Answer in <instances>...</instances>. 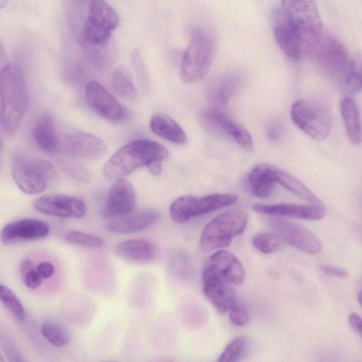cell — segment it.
<instances>
[{"mask_svg":"<svg viewBox=\"0 0 362 362\" xmlns=\"http://www.w3.org/2000/svg\"><path fill=\"white\" fill-rule=\"evenodd\" d=\"M1 129L7 135L19 127L29 105V90L21 70L5 64L1 69Z\"/></svg>","mask_w":362,"mask_h":362,"instance_id":"obj_1","label":"cell"},{"mask_svg":"<svg viewBox=\"0 0 362 362\" xmlns=\"http://www.w3.org/2000/svg\"><path fill=\"white\" fill-rule=\"evenodd\" d=\"M169 155L160 144L149 139H135L119 148L105 163L104 176L109 180L124 178L141 167L162 162Z\"/></svg>","mask_w":362,"mask_h":362,"instance_id":"obj_2","label":"cell"},{"mask_svg":"<svg viewBox=\"0 0 362 362\" xmlns=\"http://www.w3.org/2000/svg\"><path fill=\"white\" fill-rule=\"evenodd\" d=\"M216 53L213 34L202 27H194L180 64V76L184 83H193L207 75Z\"/></svg>","mask_w":362,"mask_h":362,"instance_id":"obj_3","label":"cell"},{"mask_svg":"<svg viewBox=\"0 0 362 362\" xmlns=\"http://www.w3.org/2000/svg\"><path fill=\"white\" fill-rule=\"evenodd\" d=\"M11 175L18 189L27 194L42 193L56 178L52 163L23 153L13 156Z\"/></svg>","mask_w":362,"mask_h":362,"instance_id":"obj_4","label":"cell"},{"mask_svg":"<svg viewBox=\"0 0 362 362\" xmlns=\"http://www.w3.org/2000/svg\"><path fill=\"white\" fill-rule=\"evenodd\" d=\"M247 221V214L243 209H230L220 214L204 226L200 237L201 248L209 252L228 246L233 238L245 230Z\"/></svg>","mask_w":362,"mask_h":362,"instance_id":"obj_5","label":"cell"},{"mask_svg":"<svg viewBox=\"0 0 362 362\" xmlns=\"http://www.w3.org/2000/svg\"><path fill=\"white\" fill-rule=\"evenodd\" d=\"M279 6L294 25L301 39L303 55L317 42L322 25L315 0H281Z\"/></svg>","mask_w":362,"mask_h":362,"instance_id":"obj_6","label":"cell"},{"mask_svg":"<svg viewBox=\"0 0 362 362\" xmlns=\"http://www.w3.org/2000/svg\"><path fill=\"white\" fill-rule=\"evenodd\" d=\"M119 21L116 11L104 0H90L80 38L83 48L110 42Z\"/></svg>","mask_w":362,"mask_h":362,"instance_id":"obj_7","label":"cell"},{"mask_svg":"<svg viewBox=\"0 0 362 362\" xmlns=\"http://www.w3.org/2000/svg\"><path fill=\"white\" fill-rule=\"evenodd\" d=\"M293 122L302 132L317 141H323L332 129V117L322 103L311 100H300L291 108Z\"/></svg>","mask_w":362,"mask_h":362,"instance_id":"obj_8","label":"cell"},{"mask_svg":"<svg viewBox=\"0 0 362 362\" xmlns=\"http://www.w3.org/2000/svg\"><path fill=\"white\" fill-rule=\"evenodd\" d=\"M306 54L323 72L342 80L351 59L339 41L323 33Z\"/></svg>","mask_w":362,"mask_h":362,"instance_id":"obj_9","label":"cell"},{"mask_svg":"<svg viewBox=\"0 0 362 362\" xmlns=\"http://www.w3.org/2000/svg\"><path fill=\"white\" fill-rule=\"evenodd\" d=\"M238 197L231 193L213 194L202 197L182 196L170 205V215L175 223H182L199 216L236 202Z\"/></svg>","mask_w":362,"mask_h":362,"instance_id":"obj_10","label":"cell"},{"mask_svg":"<svg viewBox=\"0 0 362 362\" xmlns=\"http://www.w3.org/2000/svg\"><path fill=\"white\" fill-rule=\"evenodd\" d=\"M57 151L71 157L98 160L105 154L107 146L100 137L76 130L58 136Z\"/></svg>","mask_w":362,"mask_h":362,"instance_id":"obj_11","label":"cell"},{"mask_svg":"<svg viewBox=\"0 0 362 362\" xmlns=\"http://www.w3.org/2000/svg\"><path fill=\"white\" fill-rule=\"evenodd\" d=\"M85 98L90 109L106 121L119 124L129 118L126 107L98 81L86 85Z\"/></svg>","mask_w":362,"mask_h":362,"instance_id":"obj_12","label":"cell"},{"mask_svg":"<svg viewBox=\"0 0 362 362\" xmlns=\"http://www.w3.org/2000/svg\"><path fill=\"white\" fill-rule=\"evenodd\" d=\"M202 277L203 291L210 303L219 313L230 310L237 302L234 285L206 263Z\"/></svg>","mask_w":362,"mask_h":362,"instance_id":"obj_13","label":"cell"},{"mask_svg":"<svg viewBox=\"0 0 362 362\" xmlns=\"http://www.w3.org/2000/svg\"><path fill=\"white\" fill-rule=\"evenodd\" d=\"M269 225L281 240L296 249L310 255L321 252L320 240L305 226L281 218L270 220Z\"/></svg>","mask_w":362,"mask_h":362,"instance_id":"obj_14","label":"cell"},{"mask_svg":"<svg viewBox=\"0 0 362 362\" xmlns=\"http://www.w3.org/2000/svg\"><path fill=\"white\" fill-rule=\"evenodd\" d=\"M34 209L42 214L61 218H81L87 211L81 199L65 194H52L41 196L33 202Z\"/></svg>","mask_w":362,"mask_h":362,"instance_id":"obj_15","label":"cell"},{"mask_svg":"<svg viewBox=\"0 0 362 362\" xmlns=\"http://www.w3.org/2000/svg\"><path fill=\"white\" fill-rule=\"evenodd\" d=\"M272 24L275 40L283 53L290 59H300L303 55L301 39L280 6L273 11Z\"/></svg>","mask_w":362,"mask_h":362,"instance_id":"obj_16","label":"cell"},{"mask_svg":"<svg viewBox=\"0 0 362 362\" xmlns=\"http://www.w3.org/2000/svg\"><path fill=\"white\" fill-rule=\"evenodd\" d=\"M135 206V192L131 182L124 178L111 186L102 214L107 218H120L129 214Z\"/></svg>","mask_w":362,"mask_h":362,"instance_id":"obj_17","label":"cell"},{"mask_svg":"<svg viewBox=\"0 0 362 362\" xmlns=\"http://www.w3.org/2000/svg\"><path fill=\"white\" fill-rule=\"evenodd\" d=\"M49 233V224L38 218H23L10 222L1 230V241L6 244L35 240L45 238Z\"/></svg>","mask_w":362,"mask_h":362,"instance_id":"obj_18","label":"cell"},{"mask_svg":"<svg viewBox=\"0 0 362 362\" xmlns=\"http://www.w3.org/2000/svg\"><path fill=\"white\" fill-rule=\"evenodd\" d=\"M255 211L276 216L291 217L308 221H318L325 215L324 206L313 204H255Z\"/></svg>","mask_w":362,"mask_h":362,"instance_id":"obj_19","label":"cell"},{"mask_svg":"<svg viewBox=\"0 0 362 362\" xmlns=\"http://www.w3.org/2000/svg\"><path fill=\"white\" fill-rule=\"evenodd\" d=\"M158 218L157 211L146 209L115 218L105 225V229L115 234L136 233L153 225Z\"/></svg>","mask_w":362,"mask_h":362,"instance_id":"obj_20","label":"cell"},{"mask_svg":"<svg viewBox=\"0 0 362 362\" xmlns=\"http://www.w3.org/2000/svg\"><path fill=\"white\" fill-rule=\"evenodd\" d=\"M206 264L215 269L234 286L241 284L245 278V271L238 257L225 250H220L211 255Z\"/></svg>","mask_w":362,"mask_h":362,"instance_id":"obj_21","label":"cell"},{"mask_svg":"<svg viewBox=\"0 0 362 362\" xmlns=\"http://www.w3.org/2000/svg\"><path fill=\"white\" fill-rule=\"evenodd\" d=\"M115 252L123 260L134 264L149 263L155 259L157 254L154 244L144 239L122 241L116 245Z\"/></svg>","mask_w":362,"mask_h":362,"instance_id":"obj_22","label":"cell"},{"mask_svg":"<svg viewBox=\"0 0 362 362\" xmlns=\"http://www.w3.org/2000/svg\"><path fill=\"white\" fill-rule=\"evenodd\" d=\"M206 117L228 134L243 148L248 151L253 150L252 138L243 126L218 110L208 111Z\"/></svg>","mask_w":362,"mask_h":362,"instance_id":"obj_23","label":"cell"},{"mask_svg":"<svg viewBox=\"0 0 362 362\" xmlns=\"http://www.w3.org/2000/svg\"><path fill=\"white\" fill-rule=\"evenodd\" d=\"M32 137L41 151L48 153L57 151L58 136L54 119L51 115L44 113L37 119L32 129Z\"/></svg>","mask_w":362,"mask_h":362,"instance_id":"obj_24","label":"cell"},{"mask_svg":"<svg viewBox=\"0 0 362 362\" xmlns=\"http://www.w3.org/2000/svg\"><path fill=\"white\" fill-rule=\"evenodd\" d=\"M276 168L267 164L255 166L249 175V185L252 192L259 198H268L272 193L275 183Z\"/></svg>","mask_w":362,"mask_h":362,"instance_id":"obj_25","label":"cell"},{"mask_svg":"<svg viewBox=\"0 0 362 362\" xmlns=\"http://www.w3.org/2000/svg\"><path fill=\"white\" fill-rule=\"evenodd\" d=\"M339 108L349 141L355 145L360 144L362 141V124L357 105L346 96L341 99Z\"/></svg>","mask_w":362,"mask_h":362,"instance_id":"obj_26","label":"cell"},{"mask_svg":"<svg viewBox=\"0 0 362 362\" xmlns=\"http://www.w3.org/2000/svg\"><path fill=\"white\" fill-rule=\"evenodd\" d=\"M151 130L157 136L177 144H183L187 136L181 126L170 116L157 113L150 120Z\"/></svg>","mask_w":362,"mask_h":362,"instance_id":"obj_27","label":"cell"},{"mask_svg":"<svg viewBox=\"0 0 362 362\" xmlns=\"http://www.w3.org/2000/svg\"><path fill=\"white\" fill-rule=\"evenodd\" d=\"M276 182L288 191L310 204L323 206L322 201L305 185L290 174L276 170Z\"/></svg>","mask_w":362,"mask_h":362,"instance_id":"obj_28","label":"cell"},{"mask_svg":"<svg viewBox=\"0 0 362 362\" xmlns=\"http://www.w3.org/2000/svg\"><path fill=\"white\" fill-rule=\"evenodd\" d=\"M88 62L96 69L103 70L108 69L115 61L117 52L112 41L98 46L83 48Z\"/></svg>","mask_w":362,"mask_h":362,"instance_id":"obj_29","label":"cell"},{"mask_svg":"<svg viewBox=\"0 0 362 362\" xmlns=\"http://www.w3.org/2000/svg\"><path fill=\"white\" fill-rule=\"evenodd\" d=\"M112 84L117 93L128 102H134L136 99V90L132 76L125 66H119L112 76Z\"/></svg>","mask_w":362,"mask_h":362,"instance_id":"obj_30","label":"cell"},{"mask_svg":"<svg viewBox=\"0 0 362 362\" xmlns=\"http://www.w3.org/2000/svg\"><path fill=\"white\" fill-rule=\"evenodd\" d=\"M40 332L49 343L57 347L68 345L71 339L68 329L54 320L45 321L41 325Z\"/></svg>","mask_w":362,"mask_h":362,"instance_id":"obj_31","label":"cell"},{"mask_svg":"<svg viewBox=\"0 0 362 362\" xmlns=\"http://www.w3.org/2000/svg\"><path fill=\"white\" fill-rule=\"evenodd\" d=\"M343 81L350 93H356L362 90V56L356 55L351 59Z\"/></svg>","mask_w":362,"mask_h":362,"instance_id":"obj_32","label":"cell"},{"mask_svg":"<svg viewBox=\"0 0 362 362\" xmlns=\"http://www.w3.org/2000/svg\"><path fill=\"white\" fill-rule=\"evenodd\" d=\"M1 302L10 313L18 320L22 322L25 318L24 306L16 293L7 286H0Z\"/></svg>","mask_w":362,"mask_h":362,"instance_id":"obj_33","label":"cell"},{"mask_svg":"<svg viewBox=\"0 0 362 362\" xmlns=\"http://www.w3.org/2000/svg\"><path fill=\"white\" fill-rule=\"evenodd\" d=\"M248 340L245 336H240L231 341L218 356L219 362H235L240 361L246 354Z\"/></svg>","mask_w":362,"mask_h":362,"instance_id":"obj_34","label":"cell"},{"mask_svg":"<svg viewBox=\"0 0 362 362\" xmlns=\"http://www.w3.org/2000/svg\"><path fill=\"white\" fill-rule=\"evenodd\" d=\"M240 77L236 74H228L218 83L216 88V100L221 106L226 105L230 98L238 88Z\"/></svg>","mask_w":362,"mask_h":362,"instance_id":"obj_35","label":"cell"},{"mask_svg":"<svg viewBox=\"0 0 362 362\" xmlns=\"http://www.w3.org/2000/svg\"><path fill=\"white\" fill-rule=\"evenodd\" d=\"M64 240L69 243L89 248L100 247L104 245L102 238L76 230L67 231L64 235Z\"/></svg>","mask_w":362,"mask_h":362,"instance_id":"obj_36","label":"cell"},{"mask_svg":"<svg viewBox=\"0 0 362 362\" xmlns=\"http://www.w3.org/2000/svg\"><path fill=\"white\" fill-rule=\"evenodd\" d=\"M281 238L275 233H261L254 236L253 245L262 253L272 254L278 250Z\"/></svg>","mask_w":362,"mask_h":362,"instance_id":"obj_37","label":"cell"},{"mask_svg":"<svg viewBox=\"0 0 362 362\" xmlns=\"http://www.w3.org/2000/svg\"><path fill=\"white\" fill-rule=\"evenodd\" d=\"M59 165L62 170L71 177L82 182L90 180V173L82 163L71 158H62Z\"/></svg>","mask_w":362,"mask_h":362,"instance_id":"obj_38","label":"cell"},{"mask_svg":"<svg viewBox=\"0 0 362 362\" xmlns=\"http://www.w3.org/2000/svg\"><path fill=\"white\" fill-rule=\"evenodd\" d=\"M1 346L8 361H25L23 356L14 341L10 337L3 333L1 334Z\"/></svg>","mask_w":362,"mask_h":362,"instance_id":"obj_39","label":"cell"},{"mask_svg":"<svg viewBox=\"0 0 362 362\" xmlns=\"http://www.w3.org/2000/svg\"><path fill=\"white\" fill-rule=\"evenodd\" d=\"M229 318L233 325L242 327L248 323L250 315L244 305L236 302L230 310Z\"/></svg>","mask_w":362,"mask_h":362,"instance_id":"obj_40","label":"cell"},{"mask_svg":"<svg viewBox=\"0 0 362 362\" xmlns=\"http://www.w3.org/2000/svg\"><path fill=\"white\" fill-rule=\"evenodd\" d=\"M132 63L134 69L142 86H146L147 84V75L144 67V64L141 58V55L137 50H135L132 56Z\"/></svg>","mask_w":362,"mask_h":362,"instance_id":"obj_41","label":"cell"},{"mask_svg":"<svg viewBox=\"0 0 362 362\" xmlns=\"http://www.w3.org/2000/svg\"><path fill=\"white\" fill-rule=\"evenodd\" d=\"M21 279L24 284L31 289H36L40 287L43 280L37 272L36 267L30 270Z\"/></svg>","mask_w":362,"mask_h":362,"instance_id":"obj_42","label":"cell"},{"mask_svg":"<svg viewBox=\"0 0 362 362\" xmlns=\"http://www.w3.org/2000/svg\"><path fill=\"white\" fill-rule=\"evenodd\" d=\"M320 270L325 274L339 279H346L348 276V272L341 267L331 265H320Z\"/></svg>","mask_w":362,"mask_h":362,"instance_id":"obj_43","label":"cell"},{"mask_svg":"<svg viewBox=\"0 0 362 362\" xmlns=\"http://www.w3.org/2000/svg\"><path fill=\"white\" fill-rule=\"evenodd\" d=\"M35 267L42 279H49L55 272L54 265L47 261L40 262Z\"/></svg>","mask_w":362,"mask_h":362,"instance_id":"obj_44","label":"cell"},{"mask_svg":"<svg viewBox=\"0 0 362 362\" xmlns=\"http://www.w3.org/2000/svg\"><path fill=\"white\" fill-rule=\"evenodd\" d=\"M349 323L351 327L362 338V317L355 313L349 315Z\"/></svg>","mask_w":362,"mask_h":362,"instance_id":"obj_45","label":"cell"},{"mask_svg":"<svg viewBox=\"0 0 362 362\" xmlns=\"http://www.w3.org/2000/svg\"><path fill=\"white\" fill-rule=\"evenodd\" d=\"M35 267V265L32 260L30 259H23L20 265V274L21 277L24 276L26 273H28L30 270L33 269Z\"/></svg>","mask_w":362,"mask_h":362,"instance_id":"obj_46","label":"cell"},{"mask_svg":"<svg viewBox=\"0 0 362 362\" xmlns=\"http://www.w3.org/2000/svg\"><path fill=\"white\" fill-rule=\"evenodd\" d=\"M162 162H153L149 164L146 168L149 172L153 175H159L162 171L161 167Z\"/></svg>","mask_w":362,"mask_h":362,"instance_id":"obj_47","label":"cell"},{"mask_svg":"<svg viewBox=\"0 0 362 362\" xmlns=\"http://www.w3.org/2000/svg\"><path fill=\"white\" fill-rule=\"evenodd\" d=\"M8 1V0H0V6L1 9L6 6Z\"/></svg>","mask_w":362,"mask_h":362,"instance_id":"obj_48","label":"cell"},{"mask_svg":"<svg viewBox=\"0 0 362 362\" xmlns=\"http://www.w3.org/2000/svg\"><path fill=\"white\" fill-rule=\"evenodd\" d=\"M358 301L360 304V305L361 306L362 308V291H361L358 294Z\"/></svg>","mask_w":362,"mask_h":362,"instance_id":"obj_49","label":"cell"}]
</instances>
